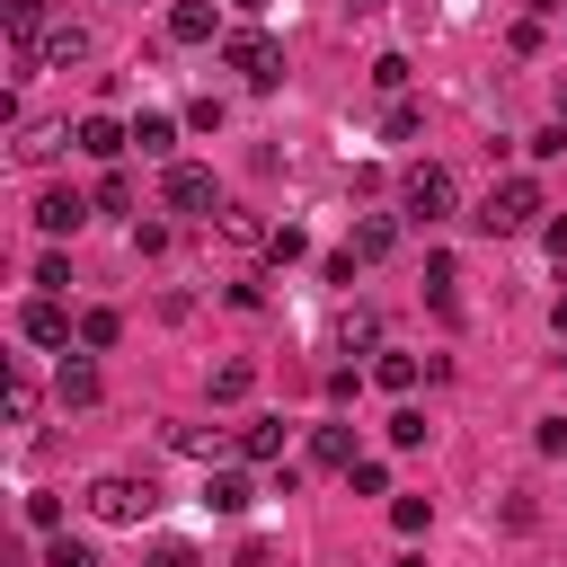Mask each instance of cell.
<instances>
[{
  "instance_id": "cell-1",
  "label": "cell",
  "mask_w": 567,
  "mask_h": 567,
  "mask_svg": "<svg viewBox=\"0 0 567 567\" xmlns=\"http://www.w3.org/2000/svg\"><path fill=\"white\" fill-rule=\"evenodd\" d=\"M540 213H549V204H540V177H496V186H487V204H478L470 221H478L487 239H514V230H532Z\"/></svg>"
},
{
  "instance_id": "cell-2",
  "label": "cell",
  "mask_w": 567,
  "mask_h": 567,
  "mask_svg": "<svg viewBox=\"0 0 567 567\" xmlns=\"http://www.w3.org/2000/svg\"><path fill=\"white\" fill-rule=\"evenodd\" d=\"M80 505H89V523H142V514L159 505V487H151V478H133V470H106V478H89V487H80Z\"/></svg>"
},
{
  "instance_id": "cell-3",
  "label": "cell",
  "mask_w": 567,
  "mask_h": 567,
  "mask_svg": "<svg viewBox=\"0 0 567 567\" xmlns=\"http://www.w3.org/2000/svg\"><path fill=\"white\" fill-rule=\"evenodd\" d=\"M399 204H408V221H452V168L443 159H408V177H399Z\"/></svg>"
},
{
  "instance_id": "cell-4",
  "label": "cell",
  "mask_w": 567,
  "mask_h": 567,
  "mask_svg": "<svg viewBox=\"0 0 567 567\" xmlns=\"http://www.w3.org/2000/svg\"><path fill=\"white\" fill-rule=\"evenodd\" d=\"M89 53H97V35H89L80 18H53V27H44L18 62H27V71H71V62H89Z\"/></svg>"
},
{
  "instance_id": "cell-5",
  "label": "cell",
  "mask_w": 567,
  "mask_h": 567,
  "mask_svg": "<svg viewBox=\"0 0 567 567\" xmlns=\"http://www.w3.org/2000/svg\"><path fill=\"white\" fill-rule=\"evenodd\" d=\"M159 204H168V213H204V221H213V213H221V186H213V168L168 159V168H159Z\"/></svg>"
},
{
  "instance_id": "cell-6",
  "label": "cell",
  "mask_w": 567,
  "mask_h": 567,
  "mask_svg": "<svg viewBox=\"0 0 567 567\" xmlns=\"http://www.w3.org/2000/svg\"><path fill=\"white\" fill-rule=\"evenodd\" d=\"M221 62H230L248 89H275V80H284V44H275V35H257V27H239V35L221 44Z\"/></svg>"
},
{
  "instance_id": "cell-7",
  "label": "cell",
  "mask_w": 567,
  "mask_h": 567,
  "mask_svg": "<svg viewBox=\"0 0 567 567\" xmlns=\"http://www.w3.org/2000/svg\"><path fill=\"white\" fill-rule=\"evenodd\" d=\"M89 204H97V195H80V186H44V195H35V230H44V239H71V230L89 221Z\"/></svg>"
},
{
  "instance_id": "cell-8",
  "label": "cell",
  "mask_w": 567,
  "mask_h": 567,
  "mask_svg": "<svg viewBox=\"0 0 567 567\" xmlns=\"http://www.w3.org/2000/svg\"><path fill=\"white\" fill-rule=\"evenodd\" d=\"M18 328H27V346H71V337H80V319H71L53 292H35V301L18 310Z\"/></svg>"
},
{
  "instance_id": "cell-9",
  "label": "cell",
  "mask_w": 567,
  "mask_h": 567,
  "mask_svg": "<svg viewBox=\"0 0 567 567\" xmlns=\"http://www.w3.org/2000/svg\"><path fill=\"white\" fill-rule=\"evenodd\" d=\"M230 452H239L248 470H275V461H284V416H248V425L230 434Z\"/></svg>"
},
{
  "instance_id": "cell-10",
  "label": "cell",
  "mask_w": 567,
  "mask_h": 567,
  "mask_svg": "<svg viewBox=\"0 0 567 567\" xmlns=\"http://www.w3.org/2000/svg\"><path fill=\"white\" fill-rule=\"evenodd\" d=\"M363 452H354V425L346 416H328V425H310V470H354Z\"/></svg>"
},
{
  "instance_id": "cell-11",
  "label": "cell",
  "mask_w": 567,
  "mask_h": 567,
  "mask_svg": "<svg viewBox=\"0 0 567 567\" xmlns=\"http://www.w3.org/2000/svg\"><path fill=\"white\" fill-rule=\"evenodd\" d=\"M62 142H80V124H18L9 151H18L27 168H44V159H62Z\"/></svg>"
},
{
  "instance_id": "cell-12",
  "label": "cell",
  "mask_w": 567,
  "mask_h": 567,
  "mask_svg": "<svg viewBox=\"0 0 567 567\" xmlns=\"http://www.w3.org/2000/svg\"><path fill=\"white\" fill-rule=\"evenodd\" d=\"M80 151H89V159H106V168H115V159H124V151H133V124H115V115H80Z\"/></svg>"
},
{
  "instance_id": "cell-13",
  "label": "cell",
  "mask_w": 567,
  "mask_h": 567,
  "mask_svg": "<svg viewBox=\"0 0 567 567\" xmlns=\"http://www.w3.org/2000/svg\"><path fill=\"white\" fill-rule=\"evenodd\" d=\"M213 230H221V248H266V239H275V221H266V213H248V204H221V213H213Z\"/></svg>"
},
{
  "instance_id": "cell-14",
  "label": "cell",
  "mask_w": 567,
  "mask_h": 567,
  "mask_svg": "<svg viewBox=\"0 0 567 567\" xmlns=\"http://www.w3.org/2000/svg\"><path fill=\"white\" fill-rule=\"evenodd\" d=\"M177 124H186V115H133V151L168 168V159H177Z\"/></svg>"
},
{
  "instance_id": "cell-15",
  "label": "cell",
  "mask_w": 567,
  "mask_h": 567,
  "mask_svg": "<svg viewBox=\"0 0 567 567\" xmlns=\"http://www.w3.org/2000/svg\"><path fill=\"white\" fill-rule=\"evenodd\" d=\"M53 399H62V408H97V363H89V354H62Z\"/></svg>"
},
{
  "instance_id": "cell-16",
  "label": "cell",
  "mask_w": 567,
  "mask_h": 567,
  "mask_svg": "<svg viewBox=\"0 0 567 567\" xmlns=\"http://www.w3.org/2000/svg\"><path fill=\"white\" fill-rule=\"evenodd\" d=\"M0 27H9V44L27 53V44L53 27V0H0Z\"/></svg>"
},
{
  "instance_id": "cell-17",
  "label": "cell",
  "mask_w": 567,
  "mask_h": 567,
  "mask_svg": "<svg viewBox=\"0 0 567 567\" xmlns=\"http://www.w3.org/2000/svg\"><path fill=\"white\" fill-rule=\"evenodd\" d=\"M390 248H399V221H390V213H363V221H354V266H381Z\"/></svg>"
},
{
  "instance_id": "cell-18",
  "label": "cell",
  "mask_w": 567,
  "mask_h": 567,
  "mask_svg": "<svg viewBox=\"0 0 567 567\" xmlns=\"http://www.w3.org/2000/svg\"><path fill=\"white\" fill-rule=\"evenodd\" d=\"M204 505H213V514H248V505H257L248 470H213V478H204Z\"/></svg>"
},
{
  "instance_id": "cell-19",
  "label": "cell",
  "mask_w": 567,
  "mask_h": 567,
  "mask_svg": "<svg viewBox=\"0 0 567 567\" xmlns=\"http://www.w3.org/2000/svg\"><path fill=\"white\" fill-rule=\"evenodd\" d=\"M168 44H213V0H177L168 9Z\"/></svg>"
},
{
  "instance_id": "cell-20",
  "label": "cell",
  "mask_w": 567,
  "mask_h": 567,
  "mask_svg": "<svg viewBox=\"0 0 567 567\" xmlns=\"http://www.w3.org/2000/svg\"><path fill=\"white\" fill-rule=\"evenodd\" d=\"M204 390H213V408H239V399L257 390V363H239V354H230V363H213V381H204Z\"/></svg>"
},
{
  "instance_id": "cell-21",
  "label": "cell",
  "mask_w": 567,
  "mask_h": 567,
  "mask_svg": "<svg viewBox=\"0 0 567 567\" xmlns=\"http://www.w3.org/2000/svg\"><path fill=\"white\" fill-rule=\"evenodd\" d=\"M115 337H124V310H106V301H97V310H80V354H106Z\"/></svg>"
},
{
  "instance_id": "cell-22",
  "label": "cell",
  "mask_w": 567,
  "mask_h": 567,
  "mask_svg": "<svg viewBox=\"0 0 567 567\" xmlns=\"http://www.w3.org/2000/svg\"><path fill=\"white\" fill-rule=\"evenodd\" d=\"M35 408H44L35 372H27V363H9V425H35Z\"/></svg>"
},
{
  "instance_id": "cell-23",
  "label": "cell",
  "mask_w": 567,
  "mask_h": 567,
  "mask_svg": "<svg viewBox=\"0 0 567 567\" xmlns=\"http://www.w3.org/2000/svg\"><path fill=\"white\" fill-rule=\"evenodd\" d=\"M372 381H381L390 399H408V390H416V354H372Z\"/></svg>"
},
{
  "instance_id": "cell-24",
  "label": "cell",
  "mask_w": 567,
  "mask_h": 567,
  "mask_svg": "<svg viewBox=\"0 0 567 567\" xmlns=\"http://www.w3.org/2000/svg\"><path fill=\"white\" fill-rule=\"evenodd\" d=\"M381 133H390V142H416V133H425V106H416V97H390Z\"/></svg>"
},
{
  "instance_id": "cell-25",
  "label": "cell",
  "mask_w": 567,
  "mask_h": 567,
  "mask_svg": "<svg viewBox=\"0 0 567 567\" xmlns=\"http://www.w3.org/2000/svg\"><path fill=\"white\" fill-rule=\"evenodd\" d=\"M381 434H390L399 452H416V443H425V408H390V425H381Z\"/></svg>"
},
{
  "instance_id": "cell-26",
  "label": "cell",
  "mask_w": 567,
  "mask_h": 567,
  "mask_svg": "<svg viewBox=\"0 0 567 567\" xmlns=\"http://www.w3.org/2000/svg\"><path fill=\"white\" fill-rule=\"evenodd\" d=\"M372 89H381V97H408V53H381V62H372Z\"/></svg>"
},
{
  "instance_id": "cell-27",
  "label": "cell",
  "mask_w": 567,
  "mask_h": 567,
  "mask_svg": "<svg viewBox=\"0 0 567 567\" xmlns=\"http://www.w3.org/2000/svg\"><path fill=\"white\" fill-rule=\"evenodd\" d=\"M35 292H53V301L71 292V257H62V248H53V257H35Z\"/></svg>"
},
{
  "instance_id": "cell-28",
  "label": "cell",
  "mask_w": 567,
  "mask_h": 567,
  "mask_svg": "<svg viewBox=\"0 0 567 567\" xmlns=\"http://www.w3.org/2000/svg\"><path fill=\"white\" fill-rule=\"evenodd\" d=\"M346 478H354V496H390V461H372V452H363Z\"/></svg>"
},
{
  "instance_id": "cell-29",
  "label": "cell",
  "mask_w": 567,
  "mask_h": 567,
  "mask_svg": "<svg viewBox=\"0 0 567 567\" xmlns=\"http://www.w3.org/2000/svg\"><path fill=\"white\" fill-rule=\"evenodd\" d=\"M390 523H399V532H425V523H434V496H390Z\"/></svg>"
},
{
  "instance_id": "cell-30",
  "label": "cell",
  "mask_w": 567,
  "mask_h": 567,
  "mask_svg": "<svg viewBox=\"0 0 567 567\" xmlns=\"http://www.w3.org/2000/svg\"><path fill=\"white\" fill-rule=\"evenodd\" d=\"M44 567H97V549H89V540H71V532H53V549H44Z\"/></svg>"
},
{
  "instance_id": "cell-31",
  "label": "cell",
  "mask_w": 567,
  "mask_h": 567,
  "mask_svg": "<svg viewBox=\"0 0 567 567\" xmlns=\"http://www.w3.org/2000/svg\"><path fill=\"white\" fill-rule=\"evenodd\" d=\"M124 204H133V177L106 168V177H97V213H124Z\"/></svg>"
},
{
  "instance_id": "cell-32",
  "label": "cell",
  "mask_w": 567,
  "mask_h": 567,
  "mask_svg": "<svg viewBox=\"0 0 567 567\" xmlns=\"http://www.w3.org/2000/svg\"><path fill=\"white\" fill-rule=\"evenodd\" d=\"M266 257H275V266H301V257H310V239H301V230H292V221H284V230H275V239H266Z\"/></svg>"
},
{
  "instance_id": "cell-33",
  "label": "cell",
  "mask_w": 567,
  "mask_h": 567,
  "mask_svg": "<svg viewBox=\"0 0 567 567\" xmlns=\"http://www.w3.org/2000/svg\"><path fill=\"white\" fill-rule=\"evenodd\" d=\"M372 337H381L372 310H346V319H337V346H372Z\"/></svg>"
},
{
  "instance_id": "cell-34",
  "label": "cell",
  "mask_w": 567,
  "mask_h": 567,
  "mask_svg": "<svg viewBox=\"0 0 567 567\" xmlns=\"http://www.w3.org/2000/svg\"><path fill=\"white\" fill-rule=\"evenodd\" d=\"M142 567H204V558H195V540H151Z\"/></svg>"
},
{
  "instance_id": "cell-35",
  "label": "cell",
  "mask_w": 567,
  "mask_h": 567,
  "mask_svg": "<svg viewBox=\"0 0 567 567\" xmlns=\"http://www.w3.org/2000/svg\"><path fill=\"white\" fill-rule=\"evenodd\" d=\"M186 133H221V97H186Z\"/></svg>"
},
{
  "instance_id": "cell-36",
  "label": "cell",
  "mask_w": 567,
  "mask_h": 567,
  "mask_svg": "<svg viewBox=\"0 0 567 567\" xmlns=\"http://www.w3.org/2000/svg\"><path fill=\"white\" fill-rule=\"evenodd\" d=\"M523 151H532V159H558V151H567V124H540V133H532Z\"/></svg>"
},
{
  "instance_id": "cell-37",
  "label": "cell",
  "mask_w": 567,
  "mask_h": 567,
  "mask_svg": "<svg viewBox=\"0 0 567 567\" xmlns=\"http://www.w3.org/2000/svg\"><path fill=\"white\" fill-rule=\"evenodd\" d=\"M27 523L35 532H62V496H27Z\"/></svg>"
},
{
  "instance_id": "cell-38",
  "label": "cell",
  "mask_w": 567,
  "mask_h": 567,
  "mask_svg": "<svg viewBox=\"0 0 567 567\" xmlns=\"http://www.w3.org/2000/svg\"><path fill=\"white\" fill-rule=\"evenodd\" d=\"M540 452H567V416H540V434H532Z\"/></svg>"
},
{
  "instance_id": "cell-39",
  "label": "cell",
  "mask_w": 567,
  "mask_h": 567,
  "mask_svg": "<svg viewBox=\"0 0 567 567\" xmlns=\"http://www.w3.org/2000/svg\"><path fill=\"white\" fill-rule=\"evenodd\" d=\"M239 567H275V540H248V549H239Z\"/></svg>"
},
{
  "instance_id": "cell-40",
  "label": "cell",
  "mask_w": 567,
  "mask_h": 567,
  "mask_svg": "<svg viewBox=\"0 0 567 567\" xmlns=\"http://www.w3.org/2000/svg\"><path fill=\"white\" fill-rule=\"evenodd\" d=\"M523 9H532V18H567V0H523Z\"/></svg>"
},
{
  "instance_id": "cell-41",
  "label": "cell",
  "mask_w": 567,
  "mask_h": 567,
  "mask_svg": "<svg viewBox=\"0 0 567 567\" xmlns=\"http://www.w3.org/2000/svg\"><path fill=\"white\" fill-rule=\"evenodd\" d=\"M549 248H558V257H567V213H558V221H549Z\"/></svg>"
},
{
  "instance_id": "cell-42",
  "label": "cell",
  "mask_w": 567,
  "mask_h": 567,
  "mask_svg": "<svg viewBox=\"0 0 567 567\" xmlns=\"http://www.w3.org/2000/svg\"><path fill=\"white\" fill-rule=\"evenodd\" d=\"M549 319H558V346H567V292H558V310H549Z\"/></svg>"
},
{
  "instance_id": "cell-43",
  "label": "cell",
  "mask_w": 567,
  "mask_h": 567,
  "mask_svg": "<svg viewBox=\"0 0 567 567\" xmlns=\"http://www.w3.org/2000/svg\"><path fill=\"white\" fill-rule=\"evenodd\" d=\"M230 9H239V18H257V9H266V0H230Z\"/></svg>"
},
{
  "instance_id": "cell-44",
  "label": "cell",
  "mask_w": 567,
  "mask_h": 567,
  "mask_svg": "<svg viewBox=\"0 0 567 567\" xmlns=\"http://www.w3.org/2000/svg\"><path fill=\"white\" fill-rule=\"evenodd\" d=\"M390 567H425V558H416V549H408V558H390Z\"/></svg>"
},
{
  "instance_id": "cell-45",
  "label": "cell",
  "mask_w": 567,
  "mask_h": 567,
  "mask_svg": "<svg viewBox=\"0 0 567 567\" xmlns=\"http://www.w3.org/2000/svg\"><path fill=\"white\" fill-rule=\"evenodd\" d=\"M558 124H567V80H558Z\"/></svg>"
},
{
  "instance_id": "cell-46",
  "label": "cell",
  "mask_w": 567,
  "mask_h": 567,
  "mask_svg": "<svg viewBox=\"0 0 567 567\" xmlns=\"http://www.w3.org/2000/svg\"><path fill=\"white\" fill-rule=\"evenodd\" d=\"M354 9H381V0H354Z\"/></svg>"
},
{
  "instance_id": "cell-47",
  "label": "cell",
  "mask_w": 567,
  "mask_h": 567,
  "mask_svg": "<svg viewBox=\"0 0 567 567\" xmlns=\"http://www.w3.org/2000/svg\"><path fill=\"white\" fill-rule=\"evenodd\" d=\"M558 363H567V354H558Z\"/></svg>"
}]
</instances>
